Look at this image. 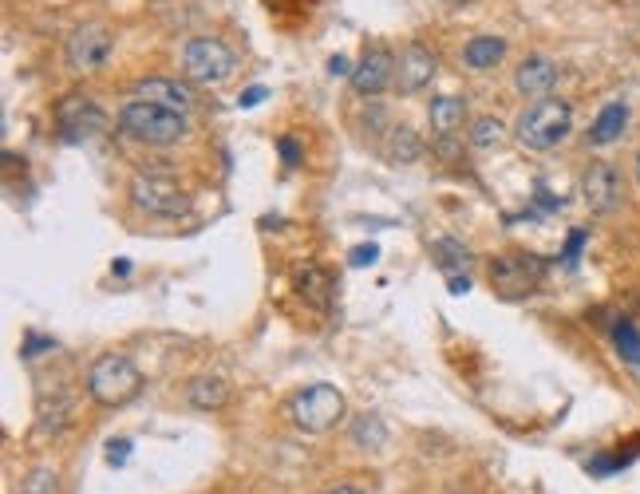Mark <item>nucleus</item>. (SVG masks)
<instances>
[{"mask_svg": "<svg viewBox=\"0 0 640 494\" xmlns=\"http://www.w3.org/2000/svg\"><path fill=\"white\" fill-rule=\"evenodd\" d=\"M325 494H364L360 486H333V491H325Z\"/></svg>", "mask_w": 640, "mask_h": 494, "instance_id": "34", "label": "nucleus"}, {"mask_svg": "<svg viewBox=\"0 0 640 494\" xmlns=\"http://www.w3.org/2000/svg\"><path fill=\"white\" fill-rule=\"evenodd\" d=\"M541 278V261L530 253H502V258L490 261V281L502 296H522L538 285Z\"/></svg>", "mask_w": 640, "mask_h": 494, "instance_id": "10", "label": "nucleus"}, {"mask_svg": "<svg viewBox=\"0 0 640 494\" xmlns=\"http://www.w3.org/2000/svg\"><path fill=\"white\" fill-rule=\"evenodd\" d=\"M44 349H52V341H40V336H28V341H24V349H20V352H24V356H37V352H44Z\"/></svg>", "mask_w": 640, "mask_h": 494, "instance_id": "31", "label": "nucleus"}, {"mask_svg": "<svg viewBox=\"0 0 640 494\" xmlns=\"http://www.w3.org/2000/svg\"><path fill=\"white\" fill-rule=\"evenodd\" d=\"M439 72V60L427 44H407L396 60V88L399 95H415V91H424L427 83L435 80Z\"/></svg>", "mask_w": 640, "mask_h": 494, "instance_id": "11", "label": "nucleus"}, {"mask_svg": "<svg viewBox=\"0 0 640 494\" xmlns=\"http://www.w3.org/2000/svg\"><path fill=\"white\" fill-rule=\"evenodd\" d=\"M506 60V40L502 37H470L463 48V63L470 72H490Z\"/></svg>", "mask_w": 640, "mask_h": 494, "instance_id": "17", "label": "nucleus"}, {"mask_svg": "<svg viewBox=\"0 0 640 494\" xmlns=\"http://www.w3.org/2000/svg\"><path fill=\"white\" fill-rule=\"evenodd\" d=\"M297 289L305 301H313L316 309H325L328 293H333V281H328V273L321 270V265H305V270L297 273Z\"/></svg>", "mask_w": 640, "mask_h": 494, "instance_id": "20", "label": "nucleus"}, {"mask_svg": "<svg viewBox=\"0 0 640 494\" xmlns=\"http://www.w3.org/2000/svg\"><path fill=\"white\" fill-rule=\"evenodd\" d=\"M289 420L305 435H325L344 420V395L333 384H308L289 400Z\"/></svg>", "mask_w": 640, "mask_h": 494, "instance_id": "5", "label": "nucleus"}, {"mask_svg": "<svg viewBox=\"0 0 640 494\" xmlns=\"http://www.w3.org/2000/svg\"><path fill=\"white\" fill-rule=\"evenodd\" d=\"M55 119H60V135L80 143V139H91L100 135L103 127H108V115L103 108L95 103L91 95H68L60 99V108H55Z\"/></svg>", "mask_w": 640, "mask_h": 494, "instance_id": "9", "label": "nucleus"}, {"mask_svg": "<svg viewBox=\"0 0 640 494\" xmlns=\"http://www.w3.org/2000/svg\"><path fill=\"white\" fill-rule=\"evenodd\" d=\"M72 400L68 395H60V400H52V404H40V415H37V432H52V435H60L68 423H72Z\"/></svg>", "mask_w": 640, "mask_h": 494, "instance_id": "21", "label": "nucleus"}, {"mask_svg": "<svg viewBox=\"0 0 640 494\" xmlns=\"http://www.w3.org/2000/svg\"><path fill=\"white\" fill-rule=\"evenodd\" d=\"M126 194H131V206L146 218H190V194L163 174H135Z\"/></svg>", "mask_w": 640, "mask_h": 494, "instance_id": "6", "label": "nucleus"}, {"mask_svg": "<svg viewBox=\"0 0 640 494\" xmlns=\"http://www.w3.org/2000/svg\"><path fill=\"white\" fill-rule=\"evenodd\" d=\"M352 68H348V60H344V56H333V60H328V75H348Z\"/></svg>", "mask_w": 640, "mask_h": 494, "instance_id": "32", "label": "nucleus"}, {"mask_svg": "<svg viewBox=\"0 0 640 494\" xmlns=\"http://www.w3.org/2000/svg\"><path fill=\"white\" fill-rule=\"evenodd\" d=\"M621 194L624 182L613 162H589L586 171H581V198H586V206L593 214H613L621 206Z\"/></svg>", "mask_w": 640, "mask_h": 494, "instance_id": "8", "label": "nucleus"}, {"mask_svg": "<svg viewBox=\"0 0 640 494\" xmlns=\"http://www.w3.org/2000/svg\"><path fill=\"white\" fill-rule=\"evenodd\" d=\"M143 387V372L135 369V360L123 352H103L91 360L88 369V395L100 407H123L131 404Z\"/></svg>", "mask_w": 640, "mask_h": 494, "instance_id": "3", "label": "nucleus"}, {"mask_svg": "<svg viewBox=\"0 0 640 494\" xmlns=\"http://www.w3.org/2000/svg\"><path fill=\"white\" fill-rule=\"evenodd\" d=\"M262 99H265V88H250V91H245L242 99H237V108H257V103H262Z\"/></svg>", "mask_w": 640, "mask_h": 494, "instance_id": "30", "label": "nucleus"}, {"mask_svg": "<svg viewBox=\"0 0 640 494\" xmlns=\"http://www.w3.org/2000/svg\"><path fill=\"white\" fill-rule=\"evenodd\" d=\"M352 443L356 447H384L388 443V427H384V420L376 412H368L352 423Z\"/></svg>", "mask_w": 640, "mask_h": 494, "instance_id": "22", "label": "nucleus"}, {"mask_svg": "<svg viewBox=\"0 0 640 494\" xmlns=\"http://www.w3.org/2000/svg\"><path fill=\"white\" fill-rule=\"evenodd\" d=\"M119 131L131 143L143 147H174L190 135L186 111L163 108V103H146V99H131L119 111Z\"/></svg>", "mask_w": 640, "mask_h": 494, "instance_id": "1", "label": "nucleus"}, {"mask_svg": "<svg viewBox=\"0 0 640 494\" xmlns=\"http://www.w3.org/2000/svg\"><path fill=\"white\" fill-rule=\"evenodd\" d=\"M435 261H439V270H463V265H470V250L463 242H455V238H439L435 242Z\"/></svg>", "mask_w": 640, "mask_h": 494, "instance_id": "23", "label": "nucleus"}, {"mask_svg": "<svg viewBox=\"0 0 640 494\" xmlns=\"http://www.w3.org/2000/svg\"><path fill=\"white\" fill-rule=\"evenodd\" d=\"M126 451H131V443H126V440H111V447H108V463H123Z\"/></svg>", "mask_w": 640, "mask_h": 494, "instance_id": "29", "label": "nucleus"}, {"mask_svg": "<svg viewBox=\"0 0 640 494\" xmlns=\"http://www.w3.org/2000/svg\"><path fill=\"white\" fill-rule=\"evenodd\" d=\"M502 139H506L502 119L482 115V119H475V123H470V143H475V147H498Z\"/></svg>", "mask_w": 640, "mask_h": 494, "instance_id": "25", "label": "nucleus"}, {"mask_svg": "<svg viewBox=\"0 0 640 494\" xmlns=\"http://www.w3.org/2000/svg\"><path fill=\"white\" fill-rule=\"evenodd\" d=\"M186 400L194 412H222L230 404V384L222 376H194L186 387Z\"/></svg>", "mask_w": 640, "mask_h": 494, "instance_id": "16", "label": "nucleus"}, {"mask_svg": "<svg viewBox=\"0 0 640 494\" xmlns=\"http://www.w3.org/2000/svg\"><path fill=\"white\" fill-rule=\"evenodd\" d=\"M384 154H388L392 162H415L424 154V143H419V135H415L407 123H392L388 139H384Z\"/></svg>", "mask_w": 640, "mask_h": 494, "instance_id": "19", "label": "nucleus"}, {"mask_svg": "<svg viewBox=\"0 0 640 494\" xmlns=\"http://www.w3.org/2000/svg\"><path fill=\"white\" fill-rule=\"evenodd\" d=\"M281 154H285V162H289V167H297V162H301L297 139H281Z\"/></svg>", "mask_w": 640, "mask_h": 494, "instance_id": "28", "label": "nucleus"}, {"mask_svg": "<svg viewBox=\"0 0 640 494\" xmlns=\"http://www.w3.org/2000/svg\"><path fill=\"white\" fill-rule=\"evenodd\" d=\"M558 75H561L558 63H553L550 56H526L515 72V88H518V95H526V99H546L553 88H558Z\"/></svg>", "mask_w": 640, "mask_h": 494, "instance_id": "13", "label": "nucleus"}, {"mask_svg": "<svg viewBox=\"0 0 640 494\" xmlns=\"http://www.w3.org/2000/svg\"><path fill=\"white\" fill-rule=\"evenodd\" d=\"M624 127H629V108H624V103H609V108H601V115L593 119V127H589V143L593 147L617 143V139L624 135Z\"/></svg>", "mask_w": 640, "mask_h": 494, "instance_id": "18", "label": "nucleus"}, {"mask_svg": "<svg viewBox=\"0 0 640 494\" xmlns=\"http://www.w3.org/2000/svg\"><path fill=\"white\" fill-rule=\"evenodd\" d=\"M376 258H379L376 245H356V250H352V258H348V265H356V270H360V265H376Z\"/></svg>", "mask_w": 640, "mask_h": 494, "instance_id": "27", "label": "nucleus"}, {"mask_svg": "<svg viewBox=\"0 0 640 494\" xmlns=\"http://www.w3.org/2000/svg\"><path fill=\"white\" fill-rule=\"evenodd\" d=\"M392 80H396V56H392L388 48H372V52H364V60L352 68V88H356V95H379Z\"/></svg>", "mask_w": 640, "mask_h": 494, "instance_id": "12", "label": "nucleus"}, {"mask_svg": "<svg viewBox=\"0 0 640 494\" xmlns=\"http://www.w3.org/2000/svg\"><path fill=\"white\" fill-rule=\"evenodd\" d=\"M182 75L190 83H202V88H217L237 72V56L230 44H222L217 37H199L182 48Z\"/></svg>", "mask_w": 640, "mask_h": 494, "instance_id": "4", "label": "nucleus"}, {"mask_svg": "<svg viewBox=\"0 0 640 494\" xmlns=\"http://www.w3.org/2000/svg\"><path fill=\"white\" fill-rule=\"evenodd\" d=\"M573 131V108H569L566 99H534L530 108L518 115L515 123V135L526 151H553L561 147Z\"/></svg>", "mask_w": 640, "mask_h": 494, "instance_id": "2", "label": "nucleus"}, {"mask_svg": "<svg viewBox=\"0 0 640 494\" xmlns=\"http://www.w3.org/2000/svg\"><path fill=\"white\" fill-rule=\"evenodd\" d=\"M427 123L439 139H451L463 123H467V103L463 95H435L431 108H427Z\"/></svg>", "mask_w": 640, "mask_h": 494, "instance_id": "15", "label": "nucleus"}, {"mask_svg": "<svg viewBox=\"0 0 640 494\" xmlns=\"http://www.w3.org/2000/svg\"><path fill=\"white\" fill-rule=\"evenodd\" d=\"M637 186H640V154H637Z\"/></svg>", "mask_w": 640, "mask_h": 494, "instance_id": "35", "label": "nucleus"}, {"mask_svg": "<svg viewBox=\"0 0 640 494\" xmlns=\"http://www.w3.org/2000/svg\"><path fill=\"white\" fill-rule=\"evenodd\" d=\"M613 341H617V352H621V356L629 360V364H640V333H637V324L617 321Z\"/></svg>", "mask_w": 640, "mask_h": 494, "instance_id": "26", "label": "nucleus"}, {"mask_svg": "<svg viewBox=\"0 0 640 494\" xmlns=\"http://www.w3.org/2000/svg\"><path fill=\"white\" fill-rule=\"evenodd\" d=\"M131 95L146 99V103H163V108H174V111H190V108H194V91H190L186 83L163 80V75L135 83V91H131Z\"/></svg>", "mask_w": 640, "mask_h": 494, "instance_id": "14", "label": "nucleus"}, {"mask_svg": "<svg viewBox=\"0 0 640 494\" xmlns=\"http://www.w3.org/2000/svg\"><path fill=\"white\" fill-rule=\"evenodd\" d=\"M17 494H60V471L55 467H32L24 475Z\"/></svg>", "mask_w": 640, "mask_h": 494, "instance_id": "24", "label": "nucleus"}, {"mask_svg": "<svg viewBox=\"0 0 640 494\" xmlns=\"http://www.w3.org/2000/svg\"><path fill=\"white\" fill-rule=\"evenodd\" d=\"M111 56V32L103 24H80L63 44V60L72 72H95Z\"/></svg>", "mask_w": 640, "mask_h": 494, "instance_id": "7", "label": "nucleus"}, {"mask_svg": "<svg viewBox=\"0 0 640 494\" xmlns=\"http://www.w3.org/2000/svg\"><path fill=\"white\" fill-rule=\"evenodd\" d=\"M447 289H451L455 296H459V293H467V289H470L467 273H451V285H447Z\"/></svg>", "mask_w": 640, "mask_h": 494, "instance_id": "33", "label": "nucleus"}]
</instances>
